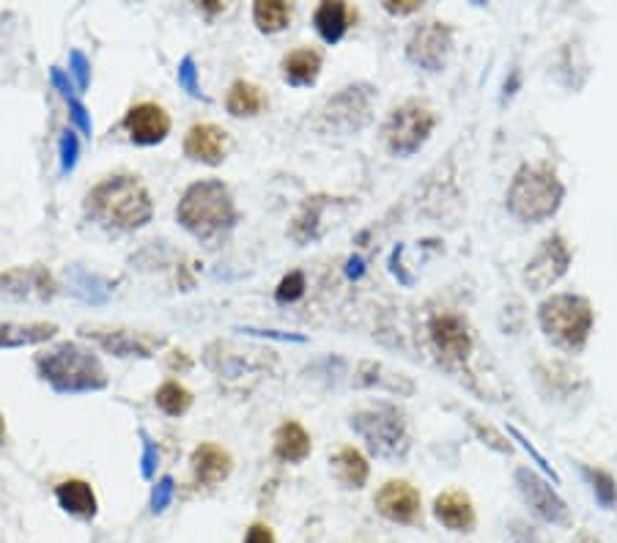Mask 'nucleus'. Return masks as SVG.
Returning a JSON list of instances; mask_svg holds the SVG:
<instances>
[{
	"mask_svg": "<svg viewBox=\"0 0 617 543\" xmlns=\"http://www.w3.org/2000/svg\"><path fill=\"white\" fill-rule=\"evenodd\" d=\"M428 332H431V341L437 346V352L447 362H464L472 352V335H469L467 321L458 313H437L428 324Z\"/></svg>",
	"mask_w": 617,
	"mask_h": 543,
	"instance_id": "13",
	"label": "nucleus"
},
{
	"mask_svg": "<svg viewBox=\"0 0 617 543\" xmlns=\"http://www.w3.org/2000/svg\"><path fill=\"white\" fill-rule=\"evenodd\" d=\"M330 198H308L302 203V212L294 217V225H291V239L299 242V245H308V242H316L319 239V220H321V209L327 206Z\"/></svg>",
	"mask_w": 617,
	"mask_h": 543,
	"instance_id": "27",
	"label": "nucleus"
},
{
	"mask_svg": "<svg viewBox=\"0 0 617 543\" xmlns=\"http://www.w3.org/2000/svg\"><path fill=\"white\" fill-rule=\"evenodd\" d=\"M140 439H143V458H140V475L149 480L154 478V469H157V461H160V450L151 442L146 431H140Z\"/></svg>",
	"mask_w": 617,
	"mask_h": 543,
	"instance_id": "36",
	"label": "nucleus"
},
{
	"mask_svg": "<svg viewBox=\"0 0 617 543\" xmlns=\"http://www.w3.org/2000/svg\"><path fill=\"white\" fill-rule=\"evenodd\" d=\"M420 6H423V3H417V0H404V3L387 0V3H384V11H390V14H412V11H417Z\"/></svg>",
	"mask_w": 617,
	"mask_h": 543,
	"instance_id": "40",
	"label": "nucleus"
},
{
	"mask_svg": "<svg viewBox=\"0 0 617 543\" xmlns=\"http://www.w3.org/2000/svg\"><path fill=\"white\" fill-rule=\"evenodd\" d=\"M582 472H585V478L593 483V491H596V497L601 500V505H604V508H612V505L617 502L615 478H612L609 472H604V469L585 467Z\"/></svg>",
	"mask_w": 617,
	"mask_h": 543,
	"instance_id": "31",
	"label": "nucleus"
},
{
	"mask_svg": "<svg viewBox=\"0 0 617 543\" xmlns=\"http://www.w3.org/2000/svg\"><path fill=\"white\" fill-rule=\"evenodd\" d=\"M36 368L55 393H99L107 387V373L91 349L80 343H55L36 357Z\"/></svg>",
	"mask_w": 617,
	"mask_h": 543,
	"instance_id": "3",
	"label": "nucleus"
},
{
	"mask_svg": "<svg viewBox=\"0 0 617 543\" xmlns=\"http://www.w3.org/2000/svg\"><path fill=\"white\" fill-rule=\"evenodd\" d=\"M571 264V250L565 245V239L560 234L543 239V245L535 250V256L527 261L524 267V283L530 291H546L554 286L560 277L568 272Z\"/></svg>",
	"mask_w": 617,
	"mask_h": 543,
	"instance_id": "11",
	"label": "nucleus"
},
{
	"mask_svg": "<svg viewBox=\"0 0 617 543\" xmlns=\"http://www.w3.org/2000/svg\"><path fill=\"white\" fill-rule=\"evenodd\" d=\"M373 94H376V91H373L368 83H357V86L341 88L327 105L321 107L319 113L321 132L352 135V132L365 127V124L371 121Z\"/></svg>",
	"mask_w": 617,
	"mask_h": 543,
	"instance_id": "8",
	"label": "nucleus"
},
{
	"mask_svg": "<svg viewBox=\"0 0 617 543\" xmlns=\"http://www.w3.org/2000/svg\"><path fill=\"white\" fill-rule=\"evenodd\" d=\"M253 20H256L258 31H283L291 22V3H283V0H258L256 6H253Z\"/></svg>",
	"mask_w": 617,
	"mask_h": 543,
	"instance_id": "29",
	"label": "nucleus"
},
{
	"mask_svg": "<svg viewBox=\"0 0 617 543\" xmlns=\"http://www.w3.org/2000/svg\"><path fill=\"white\" fill-rule=\"evenodd\" d=\"M357 20V11L343 0H327L313 14V25L327 44H338L349 31V25Z\"/></svg>",
	"mask_w": 617,
	"mask_h": 543,
	"instance_id": "20",
	"label": "nucleus"
},
{
	"mask_svg": "<svg viewBox=\"0 0 617 543\" xmlns=\"http://www.w3.org/2000/svg\"><path fill=\"white\" fill-rule=\"evenodd\" d=\"M538 321L549 341L568 352H579L593 332V308L579 294H554L541 302Z\"/></svg>",
	"mask_w": 617,
	"mask_h": 543,
	"instance_id": "5",
	"label": "nucleus"
},
{
	"mask_svg": "<svg viewBox=\"0 0 617 543\" xmlns=\"http://www.w3.org/2000/svg\"><path fill=\"white\" fill-rule=\"evenodd\" d=\"M239 332H247V335H258V338H275V341H294V343H305V338H302V335H294V332L256 330V327H239Z\"/></svg>",
	"mask_w": 617,
	"mask_h": 543,
	"instance_id": "38",
	"label": "nucleus"
},
{
	"mask_svg": "<svg viewBox=\"0 0 617 543\" xmlns=\"http://www.w3.org/2000/svg\"><path fill=\"white\" fill-rule=\"evenodd\" d=\"M154 401H157V406H160L165 415L181 417L190 412L192 393L184 387V384L165 382L160 390H157V395H154Z\"/></svg>",
	"mask_w": 617,
	"mask_h": 543,
	"instance_id": "30",
	"label": "nucleus"
},
{
	"mask_svg": "<svg viewBox=\"0 0 617 543\" xmlns=\"http://www.w3.org/2000/svg\"><path fill=\"white\" fill-rule=\"evenodd\" d=\"M176 80H179V86L187 91L190 96H195V99H201V83H198V66H195V58L192 55H184L179 64V72H176Z\"/></svg>",
	"mask_w": 617,
	"mask_h": 543,
	"instance_id": "33",
	"label": "nucleus"
},
{
	"mask_svg": "<svg viewBox=\"0 0 617 543\" xmlns=\"http://www.w3.org/2000/svg\"><path fill=\"white\" fill-rule=\"evenodd\" d=\"M582 543H593V541H582Z\"/></svg>",
	"mask_w": 617,
	"mask_h": 543,
	"instance_id": "44",
	"label": "nucleus"
},
{
	"mask_svg": "<svg viewBox=\"0 0 617 543\" xmlns=\"http://www.w3.org/2000/svg\"><path fill=\"white\" fill-rule=\"evenodd\" d=\"M332 469H335V478L343 489H362L368 483L371 467L357 448H341L332 458Z\"/></svg>",
	"mask_w": 617,
	"mask_h": 543,
	"instance_id": "25",
	"label": "nucleus"
},
{
	"mask_svg": "<svg viewBox=\"0 0 617 543\" xmlns=\"http://www.w3.org/2000/svg\"><path fill=\"white\" fill-rule=\"evenodd\" d=\"M434 516L437 522L453 533H469L478 516H475V505L469 500L464 491H442L437 500H434Z\"/></svg>",
	"mask_w": 617,
	"mask_h": 543,
	"instance_id": "19",
	"label": "nucleus"
},
{
	"mask_svg": "<svg viewBox=\"0 0 617 543\" xmlns=\"http://www.w3.org/2000/svg\"><path fill=\"white\" fill-rule=\"evenodd\" d=\"M3 439H6V420L0 415V445H3Z\"/></svg>",
	"mask_w": 617,
	"mask_h": 543,
	"instance_id": "43",
	"label": "nucleus"
},
{
	"mask_svg": "<svg viewBox=\"0 0 617 543\" xmlns=\"http://www.w3.org/2000/svg\"><path fill=\"white\" fill-rule=\"evenodd\" d=\"M302 294H305V275H302V272H288V275L280 280V286H277L275 299L286 305V302L302 299Z\"/></svg>",
	"mask_w": 617,
	"mask_h": 543,
	"instance_id": "34",
	"label": "nucleus"
},
{
	"mask_svg": "<svg viewBox=\"0 0 617 543\" xmlns=\"http://www.w3.org/2000/svg\"><path fill=\"white\" fill-rule=\"evenodd\" d=\"M362 272H365V264H362L360 256L349 258V264H346V275L349 277H360Z\"/></svg>",
	"mask_w": 617,
	"mask_h": 543,
	"instance_id": "41",
	"label": "nucleus"
},
{
	"mask_svg": "<svg viewBox=\"0 0 617 543\" xmlns=\"http://www.w3.org/2000/svg\"><path fill=\"white\" fill-rule=\"evenodd\" d=\"M50 80H53V86L58 94L64 96L66 105H69V113H72V121H75V127L86 135V138H91V132H94V124H91V116H88V107L77 99L75 94V86L69 83V77L58 69V66H53L50 69Z\"/></svg>",
	"mask_w": 617,
	"mask_h": 543,
	"instance_id": "28",
	"label": "nucleus"
},
{
	"mask_svg": "<svg viewBox=\"0 0 617 543\" xmlns=\"http://www.w3.org/2000/svg\"><path fill=\"white\" fill-rule=\"evenodd\" d=\"M83 335L99 343L113 357H140V360L154 357V352L165 343V338L129 330H91V327H83Z\"/></svg>",
	"mask_w": 617,
	"mask_h": 543,
	"instance_id": "15",
	"label": "nucleus"
},
{
	"mask_svg": "<svg viewBox=\"0 0 617 543\" xmlns=\"http://www.w3.org/2000/svg\"><path fill=\"white\" fill-rule=\"evenodd\" d=\"M58 154H61V173L69 176V173L77 168V160H80V138H77L75 129H64V132H61Z\"/></svg>",
	"mask_w": 617,
	"mask_h": 543,
	"instance_id": "32",
	"label": "nucleus"
},
{
	"mask_svg": "<svg viewBox=\"0 0 617 543\" xmlns=\"http://www.w3.org/2000/svg\"><path fill=\"white\" fill-rule=\"evenodd\" d=\"M124 129L129 132L132 143H138V146H157L171 132V116L160 105H154V102H140V105L127 110Z\"/></svg>",
	"mask_w": 617,
	"mask_h": 543,
	"instance_id": "16",
	"label": "nucleus"
},
{
	"mask_svg": "<svg viewBox=\"0 0 617 543\" xmlns=\"http://www.w3.org/2000/svg\"><path fill=\"white\" fill-rule=\"evenodd\" d=\"M55 500H58V505H61L66 513H72L77 519H94L96 508H99L94 489L88 486L86 480L80 478L61 480V483L55 486Z\"/></svg>",
	"mask_w": 617,
	"mask_h": 543,
	"instance_id": "21",
	"label": "nucleus"
},
{
	"mask_svg": "<svg viewBox=\"0 0 617 543\" xmlns=\"http://www.w3.org/2000/svg\"><path fill=\"white\" fill-rule=\"evenodd\" d=\"M450 50H453V28L439 20L423 22L406 44L409 61L426 72H442Z\"/></svg>",
	"mask_w": 617,
	"mask_h": 543,
	"instance_id": "9",
	"label": "nucleus"
},
{
	"mask_svg": "<svg viewBox=\"0 0 617 543\" xmlns=\"http://www.w3.org/2000/svg\"><path fill=\"white\" fill-rule=\"evenodd\" d=\"M69 72L75 77L77 91H88V86H91V64L80 50H72V55H69Z\"/></svg>",
	"mask_w": 617,
	"mask_h": 543,
	"instance_id": "35",
	"label": "nucleus"
},
{
	"mask_svg": "<svg viewBox=\"0 0 617 543\" xmlns=\"http://www.w3.org/2000/svg\"><path fill=\"white\" fill-rule=\"evenodd\" d=\"M58 324L50 321H31V324H17V321H0V349H22V346H36L55 338Z\"/></svg>",
	"mask_w": 617,
	"mask_h": 543,
	"instance_id": "23",
	"label": "nucleus"
},
{
	"mask_svg": "<svg viewBox=\"0 0 617 543\" xmlns=\"http://www.w3.org/2000/svg\"><path fill=\"white\" fill-rule=\"evenodd\" d=\"M86 214L107 231H138L154 217L149 190L138 176H107L86 195Z\"/></svg>",
	"mask_w": 617,
	"mask_h": 543,
	"instance_id": "1",
	"label": "nucleus"
},
{
	"mask_svg": "<svg viewBox=\"0 0 617 543\" xmlns=\"http://www.w3.org/2000/svg\"><path fill=\"white\" fill-rule=\"evenodd\" d=\"M203 9L209 11V14H217V11H223L225 6L223 3H203Z\"/></svg>",
	"mask_w": 617,
	"mask_h": 543,
	"instance_id": "42",
	"label": "nucleus"
},
{
	"mask_svg": "<svg viewBox=\"0 0 617 543\" xmlns=\"http://www.w3.org/2000/svg\"><path fill=\"white\" fill-rule=\"evenodd\" d=\"M437 127V113L423 99H406L398 105L384 124V143L395 157H412L426 146Z\"/></svg>",
	"mask_w": 617,
	"mask_h": 543,
	"instance_id": "7",
	"label": "nucleus"
},
{
	"mask_svg": "<svg viewBox=\"0 0 617 543\" xmlns=\"http://www.w3.org/2000/svg\"><path fill=\"white\" fill-rule=\"evenodd\" d=\"M176 220L184 231H190L201 242H212L217 236L228 234L239 220L234 195L220 179L195 181L181 195Z\"/></svg>",
	"mask_w": 617,
	"mask_h": 543,
	"instance_id": "2",
	"label": "nucleus"
},
{
	"mask_svg": "<svg viewBox=\"0 0 617 543\" xmlns=\"http://www.w3.org/2000/svg\"><path fill=\"white\" fill-rule=\"evenodd\" d=\"M310 434L297 420H288L275 431V456L286 464H299L310 456Z\"/></svg>",
	"mask_w": 617,
	"mask_h": 543,
	"instance_id": "24",
	"label": "nucleus"
},
{
	"mask_svg": "<svg viewBox=\"0 0 617 543\" xmlns=\"http://www.w3.org/2000/svg\"><path fill=\"white\" fill-rule=\"evenodd\" d=\"M376 511L382 513L387 522L395 524H420L423 522V502L420 491L409 480H387L382 489L373 497Z\"/></svg>",
	"mask_w": 617,
	"mask_h": 543,
	"instance_id": "12",
	"label": "nucleus"
},
{
	"mask_svg": "<svg viewBox=\"0 0 617 543\" xmlns=\"http://www.w3.org/2000/svg\"><path fill=\"white\" fill-rule=\"evenodd\" d=\"M190 467L192 475H195V483H198V486H206V489H212V486L223 483V480L231 475L234 461H231V453L220 448V445L203 442V445H198V448L192 450Z\"/></svg>",
	"mask_w": 617,
	"mask_h": 543,
	"instance_id": "18",
	"label": "nucleus"
},
{
	"mask_svg": "<svg viewBox=\"0 0 617 543\" xmlns=\"http://www.w3.org/2000/svg\"><path fill=\"white\" fill-rule=\"evenodd\" d=\"M245 543H277V541H275V533H272V527H269V524L256 522L250 530H247Z\"/></svg>",
	"mask_w": 617,
	"mask_h": 543,
	"instance_id": "39",
	"label": "nucleus"
},
{
	"mask_svg": "<svg viewBox=\"0 0 617 543\" xmlns=\"http://www.w3.org/2000/svg\"><path fill=\"white\" fill-rule=\"evenodd\" d=\"M184 154L203 165H220L228 154V132L217 124H195L184 138Z\"/></svg>",
	"mask_w": 617,
	"mask_h": 543,
	"instance_id": "17",
	"label": "nucleus"
},
{
	"mask_svg": "<svg viewBox=\"0 0 617 543\" xmlns=\"http://www.w3.org/2000/svg\"><path fill=\"white\" fill-rule=\"evenodd\" d=\"M55 297V277L39 264L0 272V302H50Z\"/></svg>",
	"mask_w": 617,
	"mask_h": 543,
	"instance_id": "10",
	"label": "nucleus"
},
{
	"mask_svg": "<svg viewBox=\"0 0 617 543\" xmlns=\"http://www.w3.org/2000/svg\"><path fill=\"white\" fill-rule=\"evenodd\" d=\"M352 428L365 439L373 456L404 458L409 450L404 415L390 404H376L352 417Z\"/></svg>",
	"mask_w": 617,
	"mask_h": 543,
	"instance_id": "6",
	"label": "nucleus"
},
{
	"mask_svg": "<svg viewBox=\"0 0 617 543\" xmlns=\"http://www.w3.org/2000/svg\"><path fill=\"white\" fill-rule=\"evenodd\" d=\"M173 489H176V486H173V478L171 475H165V478L154 486V494H151V511L154 513L165 511L173 500Z\"/></svg>",
	"mask_w": 617,
	"mask_h": 543,
	"instance_id": "37",
	"label": "nucleus"
},
{
	"mask_svg": "<svg viewBox=\"0 0 617 543\" xmlns=\"http://www.w3.org/2000/svg\"><path fill=\"white\" fill-rule=\"evenodd\" d=\"M516 486L522 491L524 502L541 516L543 522L571 524V516H568L565 502L560 500V497L552 491V486H546L535 472H530V469H516Z\"/></svg>",
	"mask_w": 617,
	"mask_h": 543,
	"instance_id": "14",
	"label": "nucleus"
},
{
	"mask_svg": "<svg viewBox=\"0 0 617 543\" xmlns=\"http://www.w3.org/2000/svg\"><path fill=\"white\" fill-rule=\"evenodd\" d=\"M225 107L234 118H253L264 110V94L261 88L247 83V80H236L231 91H228V99H225Z\"/></svg>",
	"mask_w": 617,
	"mask_h": 543,
	"instance_id": "26",
	"label": "nucleus"
},
{
	"mask_svg": "<svg viewBox=\"0 0 617 543\" xmlns=\"http://www.w3.org/2000/svg\"><path fill=\"white\" fill-rule=\"evenodd\" d=\"M280 72H283V80L288 86H313L321 75V55L316 50H310V47L291 50L288 55H283Z\"/></svg>",
	"mask_w": 617,
	"mask_h": 543,
	"instance_id": "22",
	"label": "nucleus"
},
{
	"mask_svg": "<svg viewBox=\"0 0 617 543\" xmlns=\"http://www.w3.org/2000/svg\"><path fill=\"white\" fill-rule=\"evenodd\" d=\"M565 187L549 165H522L508 187V212L519 223H543L560 203Z\"/></svg>",
	"mask_w": 617,
	"mask_h": 543,
	"instance_id": "4",
	"label": "nucleus"
}]
</instances>
